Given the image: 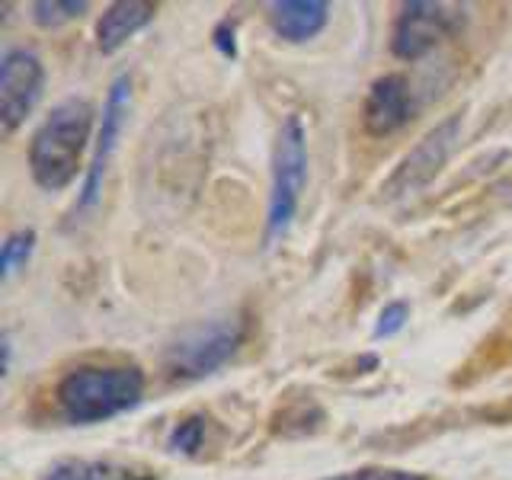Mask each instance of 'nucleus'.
Instances as JSON below:
<instances>
[{
    "label": "nucleus",
    "mask_w": 512,
    "mask_h": 480,
    "mask_svg": "<svg viewBox=\"0 0 512 480\" xmlns=\"http://www.w3.org/2000/svg\"><path fill=\"white\" fill-rule=\"evenodd\" d=\"M90 128L93 106L87 100H77V96L61 100L48 112V119L39 125L29 144V170L39 189L61 192L77 180L80 160H84L90 144Z\"/></svg>",
    "instance_id": "1"
},
{
    "label": "nucleus",
    "mask_w": 512,
    "mask_h": 480,
    "mask_svg": "<svg viewBox=\"0 0 512 480\" xmlns=\"http://www.w3.org/2000/svg\"><path fill=\"white\" fill-rule=\"evenodd\" d=\"M55 394L61 416L68 423H106L141 404L144 372L135 365H84L64 375Z\"/></svg>",
    "instance_id": "2"
},
{
    "label": "nucleus",
    "mask_w": 512,
    "mask_h": 480,
    "mask_svg": "<svg viewBox=\"0 0 512 480\" xmlns=\"http://www.w3.org/2000/svg\"><path fill=\"white\" fill-rule=\"evenodd\" d=\"M304 183H308V132L301 116H285L272 148V189L266 215V244H276L292 228Z\"/></svg>",
    "instance_id": "3"
},
{
    "label": "nucleus",
    "mask_w": 512,
    "mask_h": 480,
    "mask_svg": "<svg viewBox=\"0 0 512 480\" xmlns=\"http://www.w3.org/2000/svg\"><path fill=\"white\" fill-rule=\"evenodd\" d=\"M244 320L240 317H215L205 320L199 327H189L167 346L164 368L170 378L180 381H199L215 375L224 362L237 356L240 343H244Z\"/></svg>",
    "instance_id": "4"
},
{
    "label": "nucleus",
    "mask_w": 512,
    "mask_h": 480,
    "mask_svg": "<svg viewBox=\"0 0 512 480\" xmlns=\"http://www.w3.org/2000/svg\"><path fill=\"white\" fill-rule=\"evenodd\" d=\"M461 20H464V7L458 4H432V0L404 4L391 32V52L404 61H420L436 45L452 39Z\"/></svg>",
    "instance_id": "5"
},
{
    "label": "nucleus",
    "mask_w": 512,
    "mask_h": 480,
    "mask_svg": "<svg viewBox=\"0 0 512 480\" xmlns=\"http://www.w3.org/2000/svg\"><path fill=\"white\" fill-rule=\"evenodd\" d=\"M458 135H461V116H448L436 128H429V132L416 141V148L400 160L397 170L384 180L381 196L388 202H397L436 180V173L445 167V160L455 151Z\"/></svg>",
    "instance_id": "6"
},
{
    "label": "nucleus",
    "mask_w": 512,
    "mask_h": 480,
    "mask_svg": "<svg viewBox=\"0 0 512 480\" xmlns=\"http://www.w3.org/2000/svg\"><path fill=\"white\" fill-rule=\"evenodd\" d=\"M45 84L42 58L29 48H10L0 61V132L10 138L36 109Z\"/></svg>",
    "instance_id": "7"
},
{
    "label": "nucleus",
    "mask_w": 512,
    "mask_h": 480,
    "mask_svg": "<svg viewBox=\"0 0 512 480\" xmlns=\"http://www.w3.org/2000/svg\"><path fill=\"white\" fill-rule=\"evenodd\" d=\"M128 106H132V77L119 74L116 80L109 84L106 93V103H103V125H100V138H96V151L90 160V170H87V180L84 189H80V199L77 208L87 212L103 196V183H106V170H109V160L119 148V135H122V125L128 116Z\"/></svg>",
    "instance_id": "8"
},
{
    "label": "nucleus",
    "mask_w": 512,
    "mask_h": 480,
    "mask_svg": "<svg viewBox=\"0 0 512 480\" xmlns=\"http://www.w3.org/2000/svg\"><path fill=\"white\" fill-rule=\"evenodd\" d=\"M413 116L410 103V84L404 74H384L378 77L372 90L365 96L362 109V125L372 138H388L400 132Z\"/></svg>",
    "instance_id": "9"
},
{
    "label": "nucleus",
    "mask_w": 512,
    "mask_h": 480,
    "mask_svg": "<svg viewBox=\"0 0 512 480\" xmlns=\"http://www.w3.org/2000/svg\"><path fill=\"white\" fill-rule=\"evenodd\" d=\"M330 20V4L324 0H279L269 4V23L285 42H311L324 32Z\"/></svg>",
    "instance_id": "10"
},
{
    "label": "nucleus",
    "mask_w": 512,
    "mask_h": 480,
    "mask_svg": "<svg viewBox=\"0 0 512 480\" xmlns=\"http://www.w3.org/2000/svg\"><path fill=\"white\" fill-rule=\"evenodd\" d=\"M154 13L157 7L144 4V0H119V4H112L100 16V23H96V45H100V52L103 55L119 52L135 32H141L154 20Z\"/></svg>",
    "instance_id": "11"
},
{
    "label": "nucleus",
    "mask_w": 512,
    "mask_h": 480,
    "mask_svg": "<svg viewBox=\"0 0 512 480\" xmlns=\"http://www.w3.org/2000/svg\"><path fill=\"white\" fill-rule=\"evenodd\" d=\"M320 423H324V410L314 400H298V404L276 413L272 432H279V436H308V432L320 429Z\"/></svg>",
    "instance_id": "12"
},
{
    "label": "nucleus",
    "mask_w": 512,
    "mask_h": 480,
    "mask_svg": "<svg viewBox=\"0 0 512 480\" xmlns=\"http://www.w3.org/2000/svg\"><path fill=\"white\" fill-rule=\"evenodd\" d=\"M32 250H36V231L32 228L13 231L4 240V247H0V276H4V282H10L16 272L26 269Z\"/></svg>",
    "instance_id": "13"
},
{
    "label": "nucleus",
    "mask_w": 512,
    "mask_h": 480,
    "mask_svg": "<svg viewBox=\"0 0 512 480\" xmlns=\"http://www.w3.org/2000/svg\"><path fill=\"white\" fill-rule=\"evenodd\" d=\"M84 13H87L84 0H68V4H61V0H39V4H32V20L42 29H58L71 20H80Z\"/></svg>",
    "instance_id": "14"
},
{
    "label": "nucleus",
    "mask_w": 512,
    "mask_h": 480,
    "mask_svg": "<svg viewBox=\"0 0 512 480\" xmlns=\"http://www.w3.org/2000/svg\"><path fill=\"white\" fill-rule=\"evenodd\" d=\"M202 439H205V420L202 416H186L183 423L173 426L167 448L176 455H196L202 448Z\"/></svg>",
    "instance_id": "15"
},
{
    "label": "nucleus",
    "mask_w": 512,
    "mask_h": 480,
    "mask_svg": "<svg viewBox=\"0 0 512 480\" xmlns=\"http://www.w3.org/2000/svg\"><path fill=\"white\" fill-rule=\"evenodd\" d=\"M87 480H157L151 471L125 461H87Z\"/></svg>",
    "instance_id": "16"
},
{
    "label": "nucleus",
    "mask_w": 512,
    "mask_h": 480,
    "mask_svg": "<svg viewBox=\"0 0 512 480\" xmlns=\"http://www.w3.org/2000/svg\"><path fill=\"white\" fill-rule=\"evenodd\" d=\"M410 320V308L407 301H391L388 308H384L378 314V324H375V340H391V336H397L400 330L407 327Z\"/></svg>",
    "instance_id": "17"
},
{
    "label": "nucleus",
    "mask_w": 512,
    "mask_h": 480,
    "mask_svg": "<svg viewBox=\"0 0 512 480\" xmlns=\"http://www.w3.org/2000/svg\"><path fill=\"white\" fill-rule=\"evenodd\" d=\"M327 480H429V477L416 471H400V468H359V471H346Z\"/></svg>",
    "instance_id": "18"
},
{
    "label": "nucleus",
    "mask_w": 512,
    "mask_h": 480,
    "mask_svg": "<svg viewBox=\"0 0 512 480\" xmlns=\"http://www.w3.org/2000/svg\"><path fill=\"white\" fill-rule=\"evenodd\" d=\"M42 480H87V461H58Z\"/></svg>",
    "instance_id": "19"
},
{
    "label": "nucleus",
    "mask_w": 512,
    "mask_h": 480,
    "mask_svg": "<svg viewBox=\"0 0 512 480\" xmlns=\"http://www.w3.org/2000/svg\"><path fill=\"white\" fill-rule=\"evenodd\" d=\"M215 48L224 58H234L237 55V42H234V26L231 23H221L215 29Z\"/></svg>",
    "instance_id": "20"
}]
</instances>
